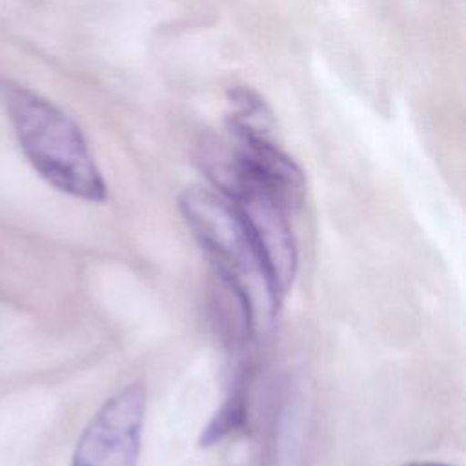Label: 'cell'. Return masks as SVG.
Segmentation results:
<instances>
[{"label": "cell", "instance_id": "obj_1", "mask_svg": "<svg viewBox=\"0 0 466 466\" xmlns=\"http://www.w3.org/2000/svg\"><path fill=\"white\" fill-rule=\"evenodd\" d=\"M0 96L20 149L55 189L87 202H104L106 180L76 122L35 91L4 82Z\"/></svg>", "mask_w": 466, "mask_h": 466}, {"label": "cell", "instance_id": "obj_2", "mask_svg": "<svg viewBox=\"0 0 466 466\" xmlns=\"http://www.w3.org/2000/svg\"><path fill=\"white\" fill-rule=\"evenodd\" d=\"M178 208L222 282L240 304L251 331L268 328L280 299L233 204L215 189L191 186L180 193Z\"/></svg>", "mask_w": 466, "mask_h": 466}, {"label": "cell", "instance_id": "obj_3", "mask_svg": "<svg viewBox=\"0 0 466 466\" xmlns=\"http://www.w3.org/2000/svg\"><path fill=\"white\" fill-rule=\"evenodd\" d=\"M146 406L142 382H131L106 399L80 433L71 466H137Z\"/></svg>", "mask_w": 466, "mask_h": 466}, {"label": "cell", "instance_id": "obj_4", "mask_svg": "<svg viewBox=\"0 0 466 466\" xmlns=\"http://www.w3.org/2000/svg\"><path fill=\"white\" fill-rule=\"evenodd\" d=\"M246 420V393L244 382L237 380L231 388L229 397L224 400L222 408L215 413L211 422L202 431V446H211L220 442L231 431L238 430Z\"/></svg>", "mask_w": 466, "mask_h": 466}, {"label": "cell", "instance_id": "obj_5", "mask_svg": "<svg viewBox=\"0 0 466 466\" xmlns=\"http://www.w3.org/2000/svg\"><path fill=\"white\" fill-rule=\"evenodd\" d=\"M404 466H450V464H442V462H435V461H415V462H408Z\"/></svg>", "mask_w": 466, "mask_h": 466}]
</instances>
